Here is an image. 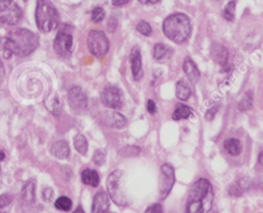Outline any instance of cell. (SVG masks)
I'll use <instances>...</instances> for the list:
<instances>
[{
  "instance_id": "obj_1",
  "label": "cell",
  "mask_w": 263,
  "mask_h": 213,
  "mask_svg": "<svg viewBox=\"0 0 263 213\" xmlns=\"http://www.w3.org/2000/svg\"><path fill=\"white\" fill-rule=\"evenodd\" d=\"M214 197L211 182L205 178L199 179L188 192L184 213H209L213 207Z\"/></svg>"
},
{
  "instance_id": "obj_2",
  "label": "cell",
  "mask_w": 263,
  "mask_h": 213,
  "mask_svg": "<svg viewBox=\"0 0 263 213\" xmlns=\"http://www.w3.org/2000/svg\"><path fill=\"white\" fill-rule=\"evenodd\" d=\"M38 46L39 38L34 32L24 28H17L9 31L5 37L4 50H8L17 56L26 57L33 53Z\"/></svg>"
},
{
  "instance_id": "obj_3",
  "label": "cell",
  "mask_w": 263,
  "mask_h": 213,
  "mask_svg": "<svg viewBox=\"0 0 263 213\" xmlns=\"http://www.w3.org/2000/svg\"><path fill=\"white\" fill-rule=\"evenodd\" d=\"M162 31L164 35L176 44H183L191 33L189 18L184 13H175L163 21Z\"/></svg>"
},
{
  "instance_id": "obj_4",
  "label": "cell",
  "mask_w": 263,
  "mask_h": 213,
  "mask_svg": "<svg viewBox=\"0 0 263 213\" xmlns=\"http://www.w3.org/2000/svg\"><path fill=\"white\" fill-rule=\"evenodd\" d=\"M35 18L38 29L44 33L56 29L60 21L59 12L50 0H37Z\"/></svg>"
},
{
  "instance_id": "obj_5",
  "label": "cell",
  "mask_w": 263,
  "mask_h": 213,
  "mask_svg": "<svg viewBox=\"0 0 263 213\" xmlns=\"http://www.w3.org/2000/svg\"><path fill=\"white\" fill-rule=\"evenodd\" d=\"M121 170H115L111 174H110L106 181V187L109 197L111 198V200L120 207H126L129 205V201L127 196L123 194L120 189V179L122 176Z\"/></svg>"
},
{
  "instance_id": "obj_6",
  "label": "cell",
  "mask_w": 263,
  "mask_h": 213,
  "mask_svg": "<svg viewBox=\"0 0 263 213\" xmlns=\"http://www.w3.org/2000/svg\"><path fill=\"white\" fill-rule=\"evenodd\" d=\"M22 16V9L13 0H0V23L6 26L17 25Z\"/></svg>"
},
{
  "instance_id": "obj_7",
  "label": "cell",
  "mask_w": 263,
  "mask_h": 213,
  "mask_svg": "<svg viewBox=\"0 0 263 213\" xmlns=\"http://www.w3.org/2000/svg\"><path fill=\"white\" fill-rule=\"evenodd\" d=\"M88 48L97 58H103L109 50V40L104 32L92 30L88 35Z\"/></svg>"
},
{
  "instance_id": "obj_8",
  "label": "cell",
  "mask_w": 263,
  "mask_h": 213,
  "mask_svg": "<svg viewBox=\"0 0 263 213\" xmlns=\"http://www.w3.org/2000/svg\"><path fill=\"white\" fill-rule=\"evenodd\" d=\"M175 182L174 168L169 164H163L160 167L159 179H158V191L159 199L164 200L171 193Z\"/></svg>"
},
{
  "instance_id": "obj_9",
  "label": "cell",
  "mask_w": 263,
  "mask_h": 213,
  "mask_svg": "<svg viewBox=\"0 0 263 213\" xmlns=\"http://www.w3.org/2000/svg\"><path fill=\"white\" fill-rule=\"evenodd\" d=\"M101 100L106 107L114 110L120 109L123 106V97L121 91L114 86H110V84L103 89Z\"/></svg>"
},
{
  "instance_id": "obj_10",
  "label": "cell",
  "mask_w": 263,
  "mask_h": 213,
  "mask_svg": "<svg viewBox=\"0 0 263 213\" xmlns=\"http://www.w3.org/2000/svg\"><path fill=\"white\" fill-rule=\"evenodd\" d=\"M53 50L63 58H69L73 52L72 35L61 30L53 40Z\"/></svg>"
},
{
  "instance_id": "obj_11",
  "label": "cell",
  "mask_w": 263,
  "mask_h": 213,
  "mask_svg": "<svg viewBox=\"0 0 263 213\" xmlns=\"http://www.w3.org/2000/svg\"><path fill=\"white\" fill-rule=\"evenodd\" d=\"M68 103L74 112L81 113L88 109V97L80 87L74 86L68 92Z\"/></svg>"
},
{
  "instance_id": "obj_12",
  "label": "cell",
  "mask_w": 263,
  "mask_h": 213,
  "mask_svg": "<svg viewBox=\"0 0 263 213\" xmlns=\"http://www.w3.org/2000/svg\"><path fill=\"white\" fill-rule=\"evenodd\" d=\"M98 122L102 126L111 128V129H122V128L127 126V119L120 113L113 110H106L100 113Z\"/></svg>"
},
{
  "instance_id": "obj_13",
  "label": "cell",
  "mask_w": 263,
  "mask_h": 213,
  "mask_svg": "<svg viewBox=\"0 0 263 213\" xmlns=\"http://www.w3.org/2000/svg\"><path fill=\"white\" fill-rule=\"evenodd\" d=\"M131 68L132 73L136 80H139L143 77V69H142V56L139 47H134L131 51Z\"/></svg>"
},
{
  "instance_id": "obj_14",
  "label": "cell",
  "mask_w": 263,
  "mask_h": 213,
  "mask_svg": "<svg viewBox=\"0 0 263 213\" xmlns=\"http://www.w3.org/2000/svg\"><path fill=\"white\" fill-rule=\"evenodd\" d=\"M110 201L107 194L103 191L97 193L93 199L92 213H108Z\"/></svg>"
},
{
  "instance_id": "obj_15",
  "label": "cell",
  "mask_w": 263,
  "mask_h": 213,
  "mask_svg": "<svg viewBox=\"0 0 263 213\" xmlns=\"http://www.w3.org/2000/svg\"><path fill=\"white\" fill-rule=\"evenodd\" d=\"M183 71L191 83L195 84L199 81L200 76H201L200 71H199L196 63L193 62L191 59H189V58L185 59V61L183 63Z\"/></svg>"
},
{
  "instance_id": "obj_16",
  "label": "cell",
  "mask_w": 263,
  "mask_h": 213,
  "mask_svg": "<svg viewBox=\"0 0 263 213\" xmlns=\"http://www.w3.org/2000/svg\"><path fill=\"white\" fill-rule=\"evenodd\" d=\"M211 57L217 64L224 66L228 61V52L223 46L213 45L211 49Z\"/></svg>"
},
{
  "instance_id": "obj_17",
  "label": "cell",
  "mask_w": 263,
  "mask_h": 213,
  "mask_svg": "<svg viewBox=\"0 0 263 213\" xmlns=\"http://www.w3.org/2000/svg\"><path fill=\"white\" fill-rule=\"evenodd\" d=\"M51 152L53 157H56L60 160H65L69 157V154H70V147H69L66 141H57L53 144Z\"/></svg>"
},
{
  "instance_id": "obj_18",
  "label": "cell",
  "mask_w": 263,
  "mask_h": 213,
  "mask_svg": "<svg viewBox=\"0 0 263 213\" xmlns=\"http://www.w3.org/2000/svg\"><path fill=\"white\" fill-rule=\"evenodd\" d=\"M81 181L86 186H90L92 188H97L100 183V176L98 172L95 170L86 169L81 173Z\"/></svg>"
},
{
  "instance_id": "obj_19",
  "label": "cell",
  "mask_w": 263,
  "mask_h": 213,
  "mask_svg": "<svg viewBox=\"0 0 263 213\" xmlns=\"http://www.w3.org/2000/svg\"><path fill=\"white\" fill-rule=\"evenodd\" d=\"M36 186L33 181L26 183V186L23 188L22 191V200L25 204H34L36 201V194H35Z\"/></svg>"
},
{
  "instance_id": "obj_20",
  "label": "cell",
  "mask_w": 263,
  "mask_h": 213,
  "mask_svg": "<svg viewBox=\"0 0 263 213\" xmlns=\"http://www.w3.org/2000/svg\"><path fill=\"white\" fill-rule=\"evenodd\" d=\"M191 95V89L185 80H179L176 84V96L181 101H186Z\"/></svg>"
},
{
  "instance_id": "obj_21",
  "label": "cell",
  "mask_w": 263,
  "mask_h": 213,
  "mask_svg": "<svg viewBox=\"0 0 263 213\" xmlns=\"http://www.w3.org/2000/svg\"><path fill=\"white\" fill-rule=\"evenodd\" d=\"M172 55V50L163 44H157L154 48V57L157 61H163Z\"/></svg>"
},
{
  "instance_id": "obj_22",
  "label": "cell",
  "mask_w": 263,
  "mask_h": 213,
  "mask_svg": "<svg viewBox=\"0 0 263 213\" xmlns=\"http://www.w3.org/2000/svg\"><path fill=\"white\" fill-rule=\"evenodd\" d=\"M224 149L231 155H239L242 151L241 141L235 138H231L224 141Z\"/></svg>"
},
{
  "instance_id": "obj_23",
  "label": "cell",
  "mask_w": 263,
  "mask_h": 213,
  "mask_svg": "<svg viewBox=\"0 0 263 213\" xmlns=\"http://www.w3.org/2000/svg\"><path fill=\"white\" fill-rule=\"evenodd\" d=\"M46 106L48 107V109L53 112V115H59L61 112V108H62V104L60 101V98L57 95H53L48 97V99L46 100Z\"/></svg>"
},
{
  "instance_id": "obj_24",
  "label": "cell",
  "mask_w": 263,
  "mask_h": 213,
  "mask_svg": "<svg viewBox=\"0 0 263 213\" xmlns=\"http://www.w3.org/2000/svg\"><path fill=\"white\" fill-rule=\"evenodd\" d=\"M74 146H75V149L82 155L87 154V151H88V141H87V138L82 135V134H78L75 136L74 140Z\"/></svg>"
},
{
  "instance_id": "obj_25",
  "label": "cell",
  "mask_w": 263,
  "mask_h": 213,
  "mask_svg": "<svg viewBox=\"0 0 263 213\" xmlns=\"http://www.w3.org/2000/svg\"><path fill=\"white\" fill-rule=\"evenodd\" d=\"M191 115V109L186 105H179L172 115V119L175 121L184 120L189 118Z\"/></svg>"
},
{
  "instance_id": "obj_26",
  "label": "cell",
  "mask_w": 263,
  "mask_h": 213,
  "mask_svg": "<svg viewBox=\"0 0 263 213\" xmlns=\"http://www.w3.org/2000/svg\"><path fill=\"white\" fill-rule=\"evenodd\" d=\"M54 207L61 211L68 212L72 208V201L68 197H60L54 202Z\"/></svg>"
},
{
  "instance_id": "obj_27",
  "label": "cell",
  "mask_w": 263,
  "mask_h": 213,
  "mask_svg": "<svg viewBox=\"0 0 263 213\" xmlns=\"http://www.w3.org/2000/svg\"><path fill=\"white\" fill-rule=\"evenodd\" d=\"M141 152V148L138 147V146H124L123 148L119 149V155L120 157L123 158H133V157H137V155H139Z\"/></svg>"
},
{
  "instance_id": "obj_28",
  "label": "cell",
  "mask_w": 263,
  "mask_h": 213,
  "mask_svg": "<svg viewBox=\"0 0 263 213\" xmlns=\"http://www.w3.org/2000/svg\"><path fill=\"white\" fill-rule=\"evenodd\" d=\"M252 101H253L252 93H251V92L246 93L245 97L242 99L241 102L239 103V108H240L242 111L249 110L250 108H252Z\"/></svg>"
},
{
  "instance_id": "obj_29",
  "label": "cell",
  "mask_w": 263,
  "mask_h": 213,
  "mask_svg": "<svg viewBox=\"0 0 263 213\" xmlns=\"http://www.w3.org/2000/svg\"><path fill=\"white\" fill-rule=\"evenodd\" d=\"M222 15L226 21H229V22L233 21L234 15H235V1H230L227 3Z\"/></svg>"
},
{
  "instance_id": "obj_30",
  "label": "cell",
  "mask_w": 263,
  "mask_h": 213,
  "mask_svg": "<svg viewBox=\"0 0 263 213\" xmlns=\"http://www.w3.org/2000/svg\"><path fill=\"white\" fill-rule=\"evenodd\" d=\"M137 30L139 31L141 34L145 35V36H149L152 33V28H151V26L147 22H145V21H141L140 23H138V25H137Z\"/></svg>"
},
{
  "instance_id": "obj_31",
  "label": "cell",
  "mask_w": 263,
  "mask_h": 213,
  "mask_svg": "<svg viewBox=\"0 0 263 213\" xmlns=\"http://www.w3.org/2000/svg\"><path fill=\"white\" fill-rule=\"evenodd\" d=\"M105 17V11L102 7H96L92 11V20L95 23H100L104 20Z\"/></svg>"
},
{
  "instance_id": "obj_32",
  "label": "cell",
  "mask_w": 263,
  "mask_h": 213,
  "mask_svg": "<svg viewBox=\"0 0 263 213\" xmlns=\"http://www.w3.org/2000/svg\"><path fill=\"white\" fill-rule=\"evenodd\" d=\"M106 161V155L102 150H96L93 155V162L96 166H102Z\"/></svg>"
},
{
  "instance_id": "obj_33",
  "label": "cell",
  "mask_w": 263,
  "mask_h": 213,
  "mask_svg": "<svg viewBox=\"0 0 263 213\" xmlns=\"http://www.w3.org/2000/svg\"><path fill=\"white\" fill-rule=\"evenodd\" d=\"M12 202V197L10 195L4 194L0 196V209L8 206Z\"/></svg>"
},
{
  "instance_id": "obj_34",
  "label": "cell",
  "mask_w": 263,
  "mask_h": 213,
  "mask_svg": "<svg viewBox=\"0 0 263 213\" xmlns=\"http://www.w3.org/2000/svg\"><path fill=\"white\" fill-rule=\"evenodd\" d=\"M145 213H163V208L160 204L157 203V204H154L152 206L148 207Z\"/></svg>"
},
{
  "instance_id": "obj_35",
  "label": "cell",
  "mask_w": 263,
  "mask_h": 213,
  "mask_svg": "<svg viewBox=\"0 0 263 213\" xmlns=\"http://www.w3.org/2000/svg\"><path fill=\"white\" fill-rule=\"evenodd\" d=\"M53 189L46 188L43 191V199H44V201L50 202L52 200V199H53Z\"/></svg>"
},
{
  "instance_id": "obj_36",
  "label": "cell",
  "mask_w": 263,
  "mask_h": 213,
  "mask_svg": "<svg viewBox=\"0 0 263 213\" xmlns=\"http://www.w3.org/2000/svg\"><path fill=\"white\" fill-rule=\"evenodd\" d=\"M228 192H229V195L234 196V197H239L243 195V191L241 190L239 186H237V184H232V186L229 188Z\"/></svg>"
},
{
  "instance_id": "obj_37",
  "label": "cell",
  "mask_w": 263,
  "mask_h": 213,
  "mask_svg": "<svg viewBox=\"0 0 263 213\" xmlns=\"http://www.w3.org/2000/svg\"><path fill=\"white\" fill-rule=\"evenodd\" d=\"M117 27V21L114 18H110L107 23V29L109 32H114Z\"/></svg>"
},
{
  "instance_id": "obj_38",
  "label": "cell",
  "mask_w": 263,
  "mask_h": 213,
  "mask_svg": "<svg viewBox=\"0 0 263 213\" xmlns=\"http://www.w3.org/2000/svg\"><path fill=\"white\" fill-rule=\"evenodd\" d=\"M146 107H147V111L150 113V115H155V113L157 112V105L152 100L147 101Z\"/></svg>"
},
{
  "instance_id": "obj_39",
  "label": "cell",
  "mask_w": 263,
  "mask_h": 213,
  "mask_svg": "<svg viewBox=\"0 0 263 213\" xmlns=\"http://www.w3.org/2000/svg\"><path fill=\"white\" fill-rule=\"evenodd\" d=\"M217 109H218L217 107H212L211 109L208 110L207 113H206V119L209 120V121L213 120L214 117H215V115L217 113Z\"/></svg>"
},
{
  "instance_id": "obj_40",
  "label": "cell",
  "mask_w": 263,
  "mask_h": 213,
  "mask_svg": "<svg viewBox=\"0 0 263 213\" xmlns=\"http://www.w3.org/2000/svg\"><path fill=\"white\" fill-rule=\"evenodd\" d=\"M4 77H5V70H4V66H3V63L2 61L0 60V86H1L3 80H4Z\"/></svg>"
},
{
  "instance_id": "obj_41",
  "label": "cell",
  "mask_w": 263,
  "mask_h": 213,
  "mask_svg": "<svg viewBox=\"0 0 263 213\" xmlns=\"http://www.w3.org/2000/svg\"><path fill=\"white\" fill-rule=\"evenodd\" d=\"M130 0H113L112 1V5L113 6H122V5H126L127 3H129Z\"/></svg>"
},
{
  "instance_id": "obj_42",
  "label": "cell",
  "mask_w": 263,
  "mask_h": 213,
  "mask_svg": "<svg viewBox=\"0 0 263 213\" xmlns=\"http://www.w3.org/2000/svg\"><path fill=\"white\" fill-rule=\"evenodd\" d=\"M138 1L142 4H155L160 1V0H138Z\"/></svg>"
},
{
  "instance_id": "obj_43",
  "label": "cell",
  "mask_w": 263,
  "mask_h": 213,
  "mask_svg": "<svg viewBox=\"0 0 263 213\" xmlns=\"http://www.w3.org/2000/svg\"><path fill=\"white\" fill-rule=\"evenodd\" d=\"M5 49V37L0 38V51H3Z\"/></svg>"
},
{
  "instance_id": "obj_44",
  "label": "cell",
  "mask_w": 263,
  "mask_h": 213,
  "mask_svg": "<svg viewBox=\"0 0 263 213\" xmlns=\"http://www.w3.org/2000/svg\"><path fill=\"white\" fill-rule=\"evenodd\" d=\"M73 213H86V212H85V210L82 209L81 207H77Z\"/></svg>"
},
{
  "instance_id": "obj_45",
  "label": "cell",
  "mask_w": 263,
  "mask_h": 213,
  "mask_svg": "<svg viewBox=\"0 0 263 213\" xmlns=\"http://www.w3.org/2000/svg\"><path fill=\"white\" fill-rule=\"evenodd\" d=\"M5 159V154L3 151L0 150V161H3Z\"/></svg>"
},
{
  "instance_id": "obj_46",
  "label": "cell",
  "mask_w": 263,
  "mask_h": 213,
  "mask_svg": "<svg viewBox=\"0 0 263 213\" xmlns=\"http://www.w3.org/2000/svg\"><path fill=\"white\" fill-rule=\"evenodd\" d=\"M258 162H259V164H260V165H262V164H263V162H262V151H260V152H259Z\"/></svg>"
},
{
  "instance_id": "obj_47",
  "label": "cell",
  "mask_w": 263,
  "mask_h": 213,
  "mask_svg": "<svg viewBox=\"0 0 263 213\" xmlns=\"http://www.w3.org/2000/svg\"><path fill=\"white\" fill-rule=\"evenodd\" d=\"M0 213H3V212H0Z\"/></svg>"
}]
</instances>
